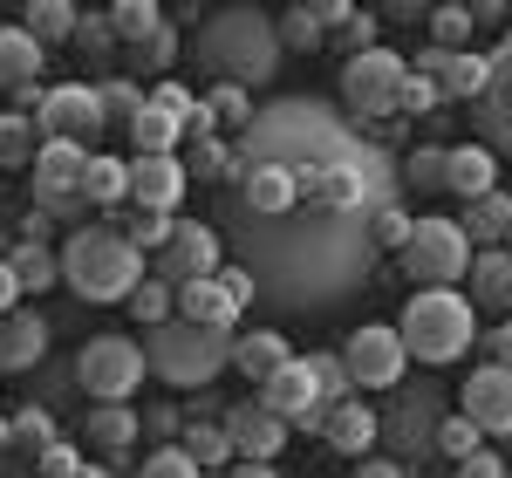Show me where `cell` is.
Returning a JSON list of instances; mask_svg holds the SVG:
<instances>
[{"mask_svg": "<svg viewBox=\"0 0 512 478\" xmlns=\"http://www.w3.org/2000/svg\"><path fill=\"white\" fill-rule=\"evenodd\" d=\"M62 280H69V294H82L89 308H123L137 294V280H144V246L123 233V226L82 219L62 239Z\"/></svg>", "mask_w": 512, "mask_h": 478, "instance_id": "1", "label": "cell"}, {"mask_svg": "<svg viewBox=\"0 0 512 478\" xmlns=\"http://www.w3.org/2000/svg\"><path fill=\"white\" fill-rule=\"evenodd\" d=\"M192 62L212 82H246V89H260V82L280 69V21L260 14V7H226V14H212L192 35Z\"/></svg>", "mask_w": 512, "mask_h": 478, "instance_id": "2", "label": "cell"}, {"mask_svg": "<svg viewBox=\"0 0 512 478\" xmlns=\"http://www.w3.org/2000/svg\"><path fill=\"white\" fill-rule=\"evenodd\" d=\"M403 342L424 369H451V362L472 356L478 342V301L458 294V280H424L410 301H403Z\"/></svg>", "mask_w": 512, "mask_h": 478, "instance_id": "3", "label": "cell"}, {"mask_svg": "<svg viewBox=\"0 0 512 478\" xmlns=\"http://www.w3.org/2000/svg\"><path fill=\"white\" fill-rule=\"evenodd\" d=\"M144 356H151V376H164L171 390H205L233 362V328L171 315L158 328H144Z\"/></svg>", "mask_w": 512, "mask_h": 478, "instance_id": "4", "label": "cell"}, {"mask_svg": "<svg viewBox=\"0 0 512 478\" xmlns=\"http://www.w3.org/2000/svg\"><path fill=\"white\" fill-rule=\"evenodd\" d=\"M403 82H410V62L396 48H362V55H342V110L355 123H383L403 117Z\"/></svg>", "mask_w": 512, "mask_h": 478, "instance_id": "5", "label": "cell"}, {"mask_svg": "<svg viewBox=\"0 0 512 478\" xmlns=\"http://www.w3.org/2000/svg\"><path fill=\"white\" fill-rule=\"evenodd\" d=\"M478 260V239L465 233V219H417V233H410V246L396 253V267L417 280H465Z\"/></svg>", "mask_w": 512, "mask_h": 478, "instance_id": "6", "label": "cell"}, {"mask_svg": "<svg viewBox=\"0 0 512 478\" xmlns=\"http://www.w3.org/2000/svg\"><path fill=\"white\" fill-rule=\"evenodd\" d=\"M144 376H151V356H144V342H130V335H89L82 356H76L82 397H137Z\"/></svg>", "mask_w": 512, "mask_h": 478, "instance_id": "7", "label": "cell"}, {"mask_svg": "<svg viewBox=\"0 0 512 478\" xmlns=\"http://www.w3.org/2000/svg\"><path fill=\"white\" fill-rule=\"evenodd\" d=\"M342 362H349L355 390H403V369H410V342H403V328H390V321H362L349 335V349H342Z\"/></svg>", "mask_w": 512, "mask_h": 478, "instance_id": "8", "label": "cell"}, {"mask_svg": "<svg viewBox=\"0 0 512 478\" xmlns=\"http://www.w3.org/2000/svg\"><path fill=\"white\" fill-rule=\"evenodd\" d=\"M35 123H41V137H82L89 144L96 130H110V110H103V89L96 82H62V89L41 96Z\"/></svg>", "mask_w": 512, "mask_h": 478, "instance_id": "9", "label": "cell"}, {"mask_svg": "<svg viewBox=\"0 0 512 478\" xmlns=\"http://www.w3.org/2000/svg\"><path fill=\"white\" fill-rule=\"evenodd\" d=\"M260 397L274 403L287 424H301V431H321V410H328V397H321V376H315V362H308V356H287L274 376L260 383Z\"/></svg>", "mask_w": 512, "mask_h": 478, "instance_id": "10", "label": "cell"}, {"mask_svg": "<svg viewBox=\"0 0 512 478\" xmlns=\"http://www.w3.org/2000/svg\"><path fill=\"white\" fill-rule=\"evenodd\" d=\"M219 267H226V239L205 219H171V239L158 246V274L198 280V274H219Z\"/></svg>", "mask_w": 512, "mask_h": 478, "instance_id": "11", "label": "cell"}, {"mask_svg": "<svg viewBox=\"0 0 512 478\" xmlns=\"http://www.w3.org/2000/svg\"><path fill=\"white\" fill-rule=\"evenodd\" d=\"M192 192V164L178 151H137L130 158V199L137 205H158V212H178Z\"/></svg>", "mask_w": 512, "mask_h": 478, "instance_id": "12", "label": "cell"}, {"mask_svg": "<svg viewBox=\"0 0 512 478\" xmlns=\"http://www.w3.org/2000/svg\"><path fill=\"white\" fill-rule=\"evenodd\" d=\"M458 403L485 424V438H512V362H485L465 376Z\"/></svg>", "mask_w": 512, "mask_h": 478, "instance_id": "13", "label": "cell"}, {"mask_svg": "<svg viewBox=\"0 0 512 478\" xmlns=\"http://www.w3.org/2000/svg\"><path fill=\"white\" fill-rule=\"evenodd\" d=\"M417 69L437 76V89L451 96V103H478L485 96V82H492V55H472V48H424L417 55Z\"/></svg>", "mask_w": 512, "mask_h": 478, "instance_id": "14", "label": "cell"}, {"mask_svg": "<svg viewBox=\"0 0 512 478\" xmlns=\"http://www.w3.org/2000/svg\"><path fill=\"white\" fill-rule=\"evenodd\" d=\"M185 117H192V96H185L178 82H164L158 96L137 110L130 144H137V151H178V144H185Z\"/></svg>", "mask_w": 512, "mask_h": 478, "instance_id": "15", "label": "cell"}, {"mask_svg": "<svg viewBox=\"0 0 512 478\" xmlns=\"http://www.w3.org/2000/svg\"><path fill=\"white\" fill-rule=\"evenodd\" d=\"M137 431H144V417L130 410V397H96L89 403V417H82V444L96 451V458H130V444H137Z\"/></svg>", "mask_w": 512, "mask_h": 478, "instance_id": "16", "label": "cell"}, {"mask_svg": "<svg viewBox=\"0 0 512 478\" xmlns=\"http://www.w3.org/2000/svg\"><path fill=\"white\" fill-rule=\"evenodd\" d=\"M226 431H233V444H239V458H280V444H287V417H280L267 397H246V403H233L226 410Z\"/></svg>", "mask_w": 512, "mask_h": 478, "instance_id": "17", "label": "cell"}, {"mask_svg": "<svg viewBox=\"0 0 512 478\" xmlns=\"http://www.w3.org/2000/svg\"><path fill=\"white\" fill-rule=\"evenodd\" d=\"M376 438H383V417H376L369 403L342 397V403H328V410H321V444H328V451H342V458H362V451H369Z\"/></svg>", "mask_w": 512, "mask_h": 478, "instance_id": "18", "label": "cell"}, {"mask_svg": "<svg viewBox=\"0 0 512 478\" xmlns=\"http://www.w3.org/2000/svg\"><path fill=\"white\" fill-rule=\"evenodd\" d=\"M48 356V321L35 308H7L0 315V376H28Z\"/></svg>", "mask_w": 512, "mask_h": 478, "instance_id": "19", "label": "cell"}, {"mask_svg": "<svg viewBox=\"0 0 512 478\" xmlns=\"http://www.w3.org/2000/svg\"><path fill=\"white\" fill-rule=\"evenodd\" d=\"M465 294L485 315H512V246H478L472 274H465Z\"/></svg>", "mask_w": 512, "mask_h": 478, "instance_id": "20", "label": "cell"}, {"mask_svg": "<svg viewBox=\"0 0 512 478\" xmlns=\"http://www.w3.org/2000/svg\"><path fill=\"white\" fill-rule=\"evenodd\" d=\"M472 110H478L485 144H499V151L512 158V55H506V48L492 55V82H485V96H478Z\"/></svg>", "mask_w": 512, "mask_h": 478, "instance_id": "21", "label": "cell"}, {"mask_svg": "<svg viewBox=\"0 0 512 478\" xmlns=\"http://www.w3.org/2000/svg\"><path fill=\"white\" fill-rule=\"evenodd\" d=\"M178 315L233 328V321L246 315V301H239V294H233V287H226L219 274H198V280H178Z\"/></svg>", "mask_w": 512, "mask_h": 478, "instance_id": "22", "label": "cell"}, {"mask_svg": "<svg viewBox=\"0 0 512 478\" xmlns=\"http://www.w3.org/2000/svg\"><path fill=\"white\" fill-rule=\"evenodd\" d=\"M499 185V158H492V144H458L451 151V171H444V192L458 205H472V199H485Z\"/></svg>", "mask_w": 512, "mask_h": 478, "instance_id": "23", "label": "cell"}, {"mask_svg": "<svg viewBox=\"0 0 512 478\" xmlns=\"http://www.w3.org/2000/svg\"><path fill=\"white\" fill-rule=\"evenodd\" d=\"M287 356H294V349H287L280 328H246V335H233V369L246 376V383H267Z\"/></svg>", "mask_w": 512, "mask_h": 478, "instance_id": "24", "label": "cell"}, {"mask_svg": "<svg viewBox=\"0 0 512 478\" xmlns=\"http://www.w3.org/2000/svg\"><path fill=\"white\" fill-rule=\"evenodd\" d=\"M55 444V424H48V410L28 403L14 424H7V458H0V472H21V465H41V451Z\"/></svg>", "mask_w": 512, "mask_h": 478, "instance_id": "25", "label": "cell"}, {"mask_svg": "<svg viewBox=\"0 0 512 478\" xmlns=\"http://www.w3.org/2000/svg\"><path fill=\"white\" fill-rule=\"evenodd\" d=\"M178 444L192 451L205 472H233V458H239V444H233V431H226V417H185Z\"/></svg>", "mask_w": 512, "mask_h": 478, "instance_id": "26", "label": "cell"}, {"mask_svg": "<svg viewBox=\"0 0 512 478\" xmlns=\"http://www.w3.org/2000/svg\"><path fill=\"white\" fill-rule=\"evenodd\" d=\"M41 48H48V41H41L28 21H7V28H0V89L35 82L41 76Z\"/></svg>", "mask_w": 512, "mask_h": 478, "instance_id": "27", "label": "cell"}, {"mask_svg": "<svg viewBox=\"0 0 512 478\" xmlns=\"http://www.w3.org/2000/svg\"><path fill=\"white\" fill-rule=\"evenodd\" d=\"M458 219H465V233H472L478 246H506V233H512V192H506V185H492V192L472 199Z\"/></svg>", "mask_w": 512, "mask_h": 478, "instance_id": "28", "label": "cell"}, {"mask_svg": "<svg viewBox=\"0 0 512 478\" xmlns=\"http://www.w3.org/2000/svg\"><path fill=\"white\" fill-rule=\"evenodd\" d=\"M82 192L96 199V212H117V205H130V158H96V151H89Z\"/></svg>", "mask_w": 512, "mask_h": 478, "instance_id": "29", "label": "cell"}, {"mask_svg": "<svg viewBox=\"0 0 512 478\" xmlns=\"http://www.w3.org/2000/svg\"><path fill=\"white\" fill-rule=\"evenodd\" d=\"M21 21H28L48 48H62V41H76L82 7H76V0H28V7H21Z\"/></svg>", "mask_w": 512, "mask_h": 478, "instance_id": "30", "label": "cell"}, {"mask_svg": "<svg viewBox=\"0 0 512 478\" xmlns=\"http://www.w3.org/2000/svg\"><path fill=\"white\" fill-rule=\"evenodd\" d=\"M7 260H14V274H21L28 294H48V287L62 280V260L48 253V239H14V253H7Z\"/></svg>", "mask_w": 512, "mask_h": 478, "instance_id": "31", "label": "cell"}, {"mask_svg": "<svg viewBox=\"0 0 512 478\" xmlns=\"http://www.w3.org/2000/svg\"><path fill=\"white\" fill-rule=\"evenodd\" d=\"M123 308L144 321V328H158V321L178 315V280H171V274H144V280H137V294H130Z\"/></svg>", "mask_w": 512, "mask_h": 478, "instance_id": "32", "label": "cell"}, {"mask_svg": "<svg viewBox=\"0 0 512 478\" xmlns=\"http://www.w3.org/2000/svg\"><path fill=\"white\" fill-rule=\"evenodd\" d=\"M274 21H280V48H287V55H315V48H328V21H321L308 0L287 7V14H274Z\"/></svg>", "mask_w": 512, "mask_h": 478, "instance_id": "33", "label": "cell"}, {"mask_svg": "<svg viewBox=\"0 0 512 478\" xmlns=\"http://www.w3.org/2000/svg\"><path fill=\"white\" fill-rule=\"evenodd\" d=\"M424 28H431V41H437V48H472L478 14L465 7V0H437L431 14H424Z\"/></svg>", "mask_w": 512, "mask_h": 478, "instance_id": "34", "label": "cell"}, {"mask_svg": "<svg viewBox=\"0 0 512 478\" xmlns=\"http://www.w3.org/2000/svg\"><path fill=\"white\" fill-rule=\"evenodd\" d=\"M444 171H451V151H444V144H417L410 158L396 164V178H403L410 192H444Z\"/></svg>", "mask_w": 512, "mask_h": 478, "instance_id": "35", "label": "cell"}, {"mask_svg": "<svg viewBox=\"0 0 512 478\" xmlns=\"http://www.w3.org/2000/svg\"><path fill=\"white\" fill-rule=\"evenodd\" d=\"M478 444H485V424H478L472 410H458V417H437V458H444V465L472 458Z\"/></svg>", "mask_w": 512, "mask_h": 478, "instance_id": "36", "label": "cell"}, {"mask_svg": "<svg viewBox=\"0 0 512 478\" xmlns=\"http://www.w3.org/2000/svg\"><path fill=\"white\" fill-rule=\"evenodd\" d=\"M410 233H417V219H410L396 199H383L376 212H369V246H376V253H403Z\"/></svg>", "mask_w": 512, "mask_h": 478, "instance_id": "37", "label": "cell"}, {"mask_svg": "<svg viewBox=\"0 0 512 478\" xmlns=\"http://www.w3.org/2000/svg\"><path fill=\"white\" fill-rule=\"evenodd\" d=\"M205 103H212V117H219V130H246V123L260 117V110H253V103H246V82H212V89H205Z\"/></svg>", "mask_w": 512, "mask_h": 478, "instance_id": "38", "label": "cell"}, {"mask_svg": "<svg viewBox=\"0 0 512 478\" xmlns=\"http://www.w3.org/2000/svg\"><path fill=\"white\" fill-rule=\"evenodd\" d=\"M171 219H178V212H158V205H137V199H130V212H123V233L137 239L144 253H158L164 239H171Z\"/></svg>", "mask_w": 512, "mask_h": 478, "instance_id": "39", "label": "cell"}, {"mask_svg": "<svg viewBox=\"0 0 512 478\" xmlns=\"http://www.w3.org/2000/svg\"><path fill=\"white\" fill-rule=\"evenodd\" d=\"M96 89H103V110H110V123H117V130H130V123H137V110L151 103V96H144L130 76H103Z\"/></svg>", "mask_w": 512, "mask_h": 478, "instance_id": "40", "label": "cell"}, {"mask_svg": "<svg viewBox=\"0 0 512 478\" xmlns=\"http://www.w3.org/2000/svg\"><path fill=\"white\" fill-rule=\"evenodd\" d=\"M110 28H117L123 48H130V41H144L151 28H158V0H110Z\"/></svg>", "mask_w": 512, "mask_h": 478, "instance_id": "41", "label": "cell"}, {"mask_svg": "<svg viewBox=\"0 0 512 478\" xmlns=\"http://www.w3.org/2000/svg\"><path fill=\"white\" fill-rule=\"evenodd\" d=\"M130 55H137V69H144V76H158V69H171L185 48H178V35H171V21H158L144 41H130Z\"/></svg>", "mask_w": 512, "mask_h": 478, "instance_id": "42", "label": "cell"}, {"mask_svg": "<svg viewBox=\"0 0 512 478\" xmlns=\"http://www.w3.org/2000/svg\"><path fill=\"white\" fill-rule=\"evenodd\" d=\"M35 472H48V478H103L110 465H96V458H82L76 444H62V438H55L48 451H41V465H35Z\"/></svg>", "mask_w": 512, "mask_h": 478, "instance_id": "43", "label": "cell"}, {"mask_svg": "<svg viewBox=\"0 0 512 478\" xmlns=\"http://www.w3.org/2000/svg\"><path fill=\"white\" fill-rule=\"evenodd\" d=\"M137 472H144V478H192V472H205V465H198L178 438H164L151 458H137Z\"/></svg>", "mask_w": 512, "mask_h": 478, "instance_id": "44", "label": "cell"}, {"mask_svg": "<svg viewBox=\"0 0 512 478\" xmlns=\"http://www.w3.org/2000/svg\"><path fill=\"white\" fill-rule=\"evenodd\" d=\"M376 21H383V14H362V7H355L342 28H328V41H335L342 55H362V48H376V41H383V28H376Z\"/></svg>", "mask_w": 512, "mask_h": 478, "instance_id": "45", "label": "cell"}, {"mask_svg": "<svg viewBox=\"0 0 512 478\" xmlns=\"http://www.w3.org/2000/svg\"><path fill=\"white\" fill-rule=\"evenodd\" d=\"M308 362H315V376H321V397H328V403L355 397V376H349V362H342V356H328V349H315Z\"/></svg>", "mask_w": 512, "mask_h": 478, "instance_id": "46", "label": "cell"}, {"mask_svg": "<svg viewBox=\"0 0 512 478\" xmlns=\"http://www.w3.org/2000/svg\"><path fill=\"white\" fill-rule=\"evenodd\" d=\"M437 96H444V89H437V76H424V69L410 62V82H403V117H424Z\"/></svg>", "mask_w": 512, "mask_h": 478, "instance_id": "47", "label": "cell"}, {"mask_svg": "<svg viewBox=\"0 0 512 478\" xmlns=\"http://www.w3.org/2000/svg\"><path fill=\"white\" fill-rule=\"evenodd\" d=\"M458 472H465V478H506L512 458H499V451H485V444H478L472 458H458Z\"/></svg>", "mask_w": 512, "mask_h": 478, "instance_id": "48", "label": "cell"}, {"mask_svg": "<svg viewBox=\"0 0 512 478\" xmlns=\"http://www.w3.org/2000/svg\"><path fill=\"white\" fill-rule=\"evenodd\" d=\"M144 431H151V438H178V431H185V410H178V403H151V410H144Z\"/></svg>", "mask_w": 512, "mask_h": 478, "instance_id": "49", "label": "cell"}, {"mask_svg": "<svg viewBox=\"0 0 512 478\" xmlns=\"http://www.w3.org/2000/svg\"><path fill=\"white\" fill-rule=\"evenodd\" d=\"M485 356L512 362V315H492V328H485Z\"/></svg>", "mask_w": 512, "mask_h": 478, "instance_id": "50", "label": "cell"}, {"mask_svg": "<svg viewBox=\"0 0 512 478\" xmlns=\"http://www.w3.org/2000/svg\"><path fill=\"white\" fill-rule=\"evenodd\" d=\"M21 294H28V287H21V274H14V260L0 253V315H7V308H21Z\"/></svg>", "mask_w": 512, "mask_h": 478, "instance_id": "51", "label": "cell"}, {"mask_svg": "<svg viewBox=\"0 0 512 478\" xmlns=\"http://www.w3.org/2000/svg\"><path fill=\"white\" fill-rule=\"evenodd\" d=\"M465 7L478 14V28H499V21H512V7H506V0H465Z\"/></svg>", "mask_w": 512, "mask_h": 478, "instance_id": "52", "label": "cell"}, {"mask_svg": "<svg viewBox=\"0 0 512 478\" xmlns=\"http://www.w3.org/2000/svg\"><path fill=\"white\" fill-rule=\"evenodd\" d=\"M308 7H315V14L328 21V28H342V21L355 14V0H308Z\"/></svg>", "mask_w": 512, "mask_h": 478, "instance_id": "53", "label": "cell"}, {"mask_svg": "<svg viewBox=\"0 0 512 478\" xmlns=\"http://www.w3.org/2000/svg\"><path fill=\"white\" fill-rule=\"evenodd\" d=\"M355 472L362 478H403V458H362Z\"/></svg>", "mask_w": 512, "mask_h": 478, "instance_id": "54", "label": "cell"}, {"mask_svg": "<svg viewBox=\"0 0 512 478\" xmlns=\"http://www.w3.org/2000/svg\"><path fill=\"white\" fill-rule=\"evenodd\" d=\"M0 458H7V424H0Z\"/></svg>", "mask_w": 512, "mask_h": 478, "instance_id": "55", "label": "cell"}, {"mask_svg": "<svg viewBox=\"0 0 512 478\" xmlns=\"http://www.w3.org/2000/svg\"><path fill=\"white\" fill-rule=\"evenodd\" d=\"M506 246H512V233H506Z\"/></svg>", "mask_w": 512, "mask_h": 478, "instance_id": "56", "label": "cell"}]
</instances>
